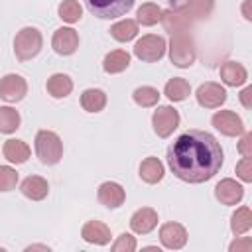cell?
Here are the masks:
<instances>
[{"instance_id":"obj_1","label":"cell","mask_w":252,"mask_h":252,"mask_svg":"<svg viewBox=\"0 0 252 252\" xmlns=\"http://www.w3.org/2000/svg\"><path fill=\"white\" fill-rule=\"evenodd\" d=\"M167 161L179 179L187 183H203L219 173L222 165V150L213 134L189 130L169 146Z\"/></svg>"},{"instance_id":"obj_2","label":"cell","mask_w":252,"mask_h":252,"mask_svg":"<svg viewBox=\"0 0 252 252\" xmlns=\"http://www.w3.org/2000/svg\"><path fill=\"white\" fill-rule=\"evenodd\" d=\"M35 152H37V158L41 159V163L53 165L63 156V144L55 132L39 130L35 136Z\"/></svg>"},{"instance_id":"obj_3","label":"cell","mask_w":252,"mask_h":252,"mask_svg":"<svg viewBox=\"0 0 252 252\" xmlns=\"http://www.w3.org/2000/svg\"><path fill=\"white\" fill-rule=\"evenodd\" d=\"M41 49V33L35 28H24L16 33L14 39V51L16 57L22 61H28L32 57H35Z\"/></svg>"},{"instance_id":"obj_4","label":"cell","mask_w":252,"mask_h":252,"mask_svg":"<svg viewBox=\"0 0 252 252\" xmlns=\"http://www.w3.org/2000/svg\"><path fill=\"white\" fill-rule=\"evenodd\" d=\"M169 57H171V63L177 67H189L195 61V45H193V39L185 32L171 35Z\"/></svg>"},{"instance_id":"obj_5","label":"cell","mask_w":252,"mask_h":252,"mask_svg":"<svg viewBox=\"0 0 252 252\" xmlns=\"http://www.w3.org/2000/svg\"><path fill=\"white\" fill-rule=\"evenodd\" d=\"M85 4L91 14L102 20H110L130 12L134 6V0H85Z\"/></svg>"},{"instance_id":"obj_6","label":"cell","mask_w":252,"mask_h":252,"mask_svg":"<svg viewBox=\"0 0 252 252\" xmlns=\"http://www.w3.org/2000/svg\"><path fill=\"white\" fill-rule=\"evenodd\" d=\"M165 53V39L161 35H144L134 45V55L142 61H158Z\"/></svg>"},{"instance_id":"obj_7","label":"cell","mask_w":252,"mask_h":252,"mask_svg":"<svg viewBox=\"0 0 252 252\" xmlns=\"http://www.w3.org/2000/svg\"><path fill=\"white\" fill-rule=\"evenodd\" d=\"M152 124L159 138H167L179 126V112L171 106H158L152 116Z\"/></svg>"},{"instance_id":"obj_8","label":"cell","mask_w":252,"mask_h":252,"mask_svg":"<svg viewBox=\"0 0 252 252\" xmlns=\"http://www.w3.org/2000/svg\"><path fill=\"white\" fill-rule=\"evenodd\" d=\"M28 93V83L20 75H6L0 79V96L6 102H18L26 96Z\"/></svg>"},{"instance_id":"obj_9","label":"cell","mask_w":252,"mask_h":252,"mask_svg":"<svg viewBox=\"0 0 252 252\" xmlns=\"http://www.w3.org/2000/svg\"><path fill=\"white\" fill-rule=\"evenodd\" d=\"M211 122L224 136H240L244 132V124H242L240 116H236L232 110H219V112H215Z\"/></svg>"},{"instance_id":"obj_10","label":"cell","mask_w":252,"mask_h":252,"mask_svg":"<svg viewBox=\"0 0 252 252\" xmlns=\"http://www.w3.org/2000/svg\"><path fill=\"white\" fill-rule=\"evenodd\" d=\"M159 240L169 250H179L187 242V230L179 222H165L159 228Z\"/></svg>"},{"instance_id":"obj_11","label":"cell","mask_w":252,"mask_h":252,"mask_svg":"<svg viewBox=\"0 0 252 252\" xmlns=\"http://www.w3.org/2000/svg\"><path fill=\"white\" fill-rule=\"evenodd\" d=\"M226 100V91L219 83H203L197 89V102L205 108H217Z\"/></svg>"},{"instance_id":"obj_12","label":"cell","mask_w":252,"mask_h":252,"mask_svg":"<svg viewBox=\"0 0 252 252\" xmlns=\"http://www.w3.org/2000/svg\"><path fill=\"white\" fill-rule=\"evenodd\" d=\"M51 45L59 55H71V53H75V49L79 45V35L73 28H59L53 33Z\"/></svg>"},{"instance_id":"obj_13","label":"cell","mask_w":252,"mask_h":252,"mask_svg":"<svg viewBox=\"0 0 252 252\" xmlns=\"http://www.w3.org/2000/svg\"><path fill=\"white\" fill-rule=\"evenodd\" d=\"M161 22H163L165 30L171 32V35H173V33L187 32L189 26H191V18H189V14H187L185 10H179V8H175V10L169 8V10L161 12Z\"/></svg>"},{"instance_id":"obj_14","label":"cell","mask_w":252,"mask_h":252,"mask_svg":"<svg viewBox=\"0 0 252 252\" xmlns=\"http://www.w3.org/2000/svg\"><path fill=\"white\" fill-rule=\"evenodd\" d=\"M215 195L220 203L224 205H236L242 195H244V189L240 183H236L234 179H222L217 187H215Z\"/></svg>"},{"instance_id":"obj_15","label":"cell","mask_w":252,"mask_h":252,"mask_svg":"<svg viewBox=\"0 0 252 252\" xmlns=\"http://www.w3.org/2000/svg\"><path fill=\"white\" fill-rule=\"evenodd\" d=\"M156 224H158V213L154 209H150V207L138 209L130 219V226L138 234H148Z\"/></svg>"},{"instance_id":"obj_16","label":"cell","mask_w":252,"mask_h":252,"mask_svg":"<svg viewBox=\"0 0 252 252\" xmlns=\"http://www.w3.org/2000/svg\"><path fill=\"white\" fill-rule=\"evenodd\" d=\"M98 201L108 209H116L124 203V189L114 181H104L98 187Z\"/></svg>"},{"instance_id":"obj_17","label":"cell","mask_w":252,"mask_h":252,"mask_svg":"<svg viewBox=\"0 0 252 252\" xmlns=\"http://www.w3.org/2000/svg\"><path fill=\"white\" fill-rule=\"evenodd\" d=\"M81 236H83L87 242H91V244L102 246V244L110 242V228H108L104 222H100V220H89V222L83 226Z\"/></svg>"},{"instance_id":"obj_18","label":"cell","mask_w":252,"mask_h":252,"mask_svg":"<svg viewBox=\"0 0 252 252\" xmlns=\"http://www.w3.org/2000/svg\"><path fill=\"white\" fill-rule=\"evenodd\" d=\"M20 191H22L28 199H32V201H41L43 197H47L49 185H47V181H45L43 177H39V175H30V177H26V179L22 181Z\"/></svg>"},{"instance_id":"obj_19","label":"cell","mask_w":252,"mask_h":252,"mask_svg":"<svg viewBox=\"0 0 252 252\" xmlns=\"http://www.w3.org/2000/svg\"><path fill=\"white\" fill-rule=\"evenodd\" d=\"M220 79H222L226 85H230V87H240V85L246 83L248 73H246V69H244L240 63H236V61H226V63L220 65Z\"/></svg>"},{"instance_id":"obj_20","label":"cell","mask_w":252,"mask_h":252,"mask_svg":"<svg viewBox=\"0 0 252 252\" xmlns=\"http://www.w3.org/2000/svg\"><path fill=\"white\" fill-rule=\"evenodd\" d=\"M4 158L12 163H24L30 158V146L22 140H6L4 144Z\"/></svg>"},{"instance_id":"obj_21","label":"cell","mask_w":252,"mask_h":252,"mask_svg":"<svg viewBox=\"0 0 252 252\" xmlns=\"http://www.w3.org/2000/svg\"><path fill=\"white\" fill-rule=\"evenodd\" d=\"M71 91H73V81H71L67 75L55 73V75H51V77L47 79V93H49L51 96L63 98V96H67Z\"/></svg>"},{"instance_id":"obj_22","label":"cell","mask_w":252,"mask_h":252,"mask_svg":"<svg viewBox=\"0 0 252 252\" xmlns=\"http://www.w3.org/2000/svg\"><path fill=\"white\" fill-rule=\"evenodd\" d=\"M140 177L146 183H158L163 177V165L158 158H146L140 165Z\"/></svg>"},{"instance_id":"obj_23","label":"cell","mask_w":252,"mask_h":252,"mask_svg":"<svg viewBox=\"0 0 252 252\" xmlns=\"http://www.w3.org/2000/svg\"><path fill=\"white\" fill-rule=\"evenodd\" d=\"M128 65H130V55H128L126 51H122V49L110 51V53L104 57V61H102L104 71H106V73H110V75L124 71Z\"/></svg>"},{"instance_id":"obj_24","label":"cell","mask_w":252,"mask_h":252,"mask_svg":"<svg viewBox=\"0 0 252 252\" xmlns=\"http://www.w3.org/2000/svg\"><path fill=\"white\" fill-rule=\"evenodd\" d=\"M81 104L87 112H98L106 104V94L100 89H87L81 94Z\"/></svg>"},{"instance_id":"obj_25","label":"cell","mask_w":252,"mask_h":252,"mask_svg":"<svg viewBox=\"0 0 252 252\" xmlns=\"http://www.w3.org/2000/svg\"><path fill=\"white\" fill-rule=\"evenodd\" d=\"M189 93H191V87H189V83H187L185 79H181V77H173V79L167 81V85H165V96H167L169 100H173V102L185 100V98L189 96Z\"/></svg>"},{"instance_id":"obj_26","label":"cell","mask_w":252,"mask_h":252,"mask_svg":"<svg viewBox=\"0 0 252 252\" xmlns=\"http://www.w3.org/2000/svg\"><path fill=\"white\" fill-rule=\"evenodd\" d=\"M138 33V24L134 20H122V22H116L112 28H110V35L116 39V41H130L134 35Z\"/></svg>"},{"instance_id":"obj_27","label":"cell","mask_w":252,"mask_h":252,"mask_svg":"<svg viewBox=\"0 0 252 252\" xmlns=\"http://www.w3.org/2000/svg\"><path fill=\"white\" fill-rule=\"evenodd\" d=\"M250 226H252V213H250V209L248 207L236 209V213L230 219V230L238 236V234H244L246 230H250Z\"/></svg>"},{"instance_id":"obj_28","label":"cell","mask_w":252,"mask_h":252,"mask_svg":"<svg viewBox=\"0 0 252 252\" xmlns=\"http://www.w3.org/2000/svg\"><path fill=\"white\" fill-rule=\"evenodd\" d=\"M20 128V114L12 106H0V132L12 134Z\"/></svg>"},{"instance_id":"obj_29","label":"cell","mask_w":252,"mask_h":252,"mask_svg":"<svg viewBox=\"0 0 252 252\" xmlns=\"http://www.w3.org/2000/svg\"><path fill=\"white\" fill-rule=\"evenodd\" d=\"M215 0H187L185 12L189 14L191 20H203L213 12Z\"/></svg>"},{"instance_id":"obj_30","label":"cell","mask_w":252,"mask_h":252,"mask_svg":"<svg viewBox=\"0 0 252 252\" xmlns=\"http://www.w3.org/2000/svg\"><path fill=\"white\" fill-rule=\"evenodd\" d=\"M81 16H83V8H81V4L77 0H63L59 4V18L63 22L75 24V22L81 20Z\"/></svg>"},{"instance_id":"obj_31","label":"cell","mask_w":252,"mask_h":252,"mask_svg":"<svg viewBox=\"0 0 252 252\" xmlns=\"http://www.w3.org/2000/svg\"><path fill=\"white\" fill-rule=\"evenodd\" d=\"M161 12L163 10L159 6H156V4H152V2L142 4L138 8V22L142 26H154V24H158L161 20Z\"/></svg>"},{"instance_id":"obj_32","label":"cell","mask_w":252,"mask_h":252,"mask_svg":"<svg viewBox=\"0 0 252 252\" xmlns=\"http://www.w3.org/2000/svg\"><path fill=\"white\" fill-rule=\"evenodd\" d=\"M134 100H136V104H140V106H154L158 100H159V93L154 89V87H138L136 91H134Z\"/></svg>"},{"instance_id":"obj_33","label":"cell","mask_w":252,"mask_h":252,"mask_svg":"<svg viewBox=\"0 0 252 252\" xmlns=\"http://www.w3.org/2000/svg\"><path fill=\"white\" fill-rule=\"evenodd\" d=\"M18 183V173L10 165H0V191H10Z\"/></svg>"},{"instance_id":"obj_34","label":"cell","mask_w":252,"mask_h":252,"mask_svg":"<svg viewBox=\"0 0 252 252\" xmlns=\"http://www.w3.org/2000/svg\"><path fill=\"white\" fill-rule=\"evenodd\" d=\"M112 250L114 252H134L136 250V238L124 232L116 238V242L112 244Z\"/></svg>"},{"instance_id":"obj_35","label":"cell","mask_w":252,"mask_h":252,"mask_svg":"<svg viewBox=\"0 0 252 252\" xmlns=\"http://www.w3.org/2000/svg\"><path fill=\"white\" fill-rule=\"evenodd\" d=\"M236 175L242 181H252V161H250V158H242L236 163Z\"/></svg>"},{"instance_id":"obj_36","label":"cell","mask_w":252,"mask_h":252,"mask_svg":"<svg viewBox=\"0 0 252 252\" xmlns=\"http://www.w3.org/2000/svg\"><path fill=\"white\" fill-rule=\"evenodd\" d=\"M228 248H230V252H250L252 250V240L250 238H240V240H234Z\"/></svg>"},{"instance_id":"obj_37","label":"cell","mask_w":252,"mask_h":252,"mask_svg":"<svg viewBox=\"0 0 252 252\" xmlns=\"http://www.w3.org/2000/svg\"><path fill=\"white\" fill-rule=\"evenodd\" d=\"M250 144H252V134L248 132V134H244V138H242V140H240V144H238V152H240L244 158H250V156H252Z\"/></svg>"},{"instance_id":"obj_38","label":"cell","mask_w":252,"mask_h":252,"mask_svg":"<svg viewBox=\"0 0 252 252\" xmlns=\"http://www.w3.org/2000/svg\"><path fill=\"white\" fill-rule=\"evenodd\" d=\"M250 96H252V87H246V89L240 93V100H242V104H244L246 108H252V100H250Z\"/></svg>"},{"instance_id":"obj_39","label":"cell","mask_w":252,"mask_h":252,"mask_svg":"<svg viewBox=\"0 0 252 252\" xmlns=\"http://www.w3.org/2000/svg\"><path fill=\"white\" fill-rule=\"evenodd\" d=\"M248 6H250V0H246V2H244V6H242V12H244V18H246V20H252V16H250V10H248Z\"/></svg>"},{"instance_id":"obj_40","label":"cell","mask_w":252,"mask_h":252,"mask_svg":"<svg viewBox=\"0 0 252 252\" xmlns=\"http://www.w3.org/2000/svg\"><path fill=\"white\" fill-rule=\"evenodd\" d=\"M35 248H39V250H49L47 246H43V244H35V246H28L26 250H35Z\"/></svg>"}]
</instances>
